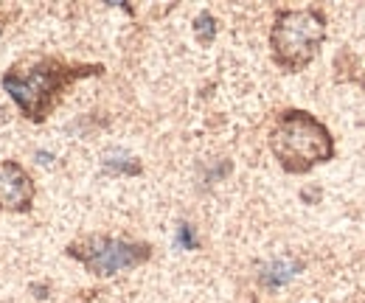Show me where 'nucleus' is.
<instances>
[{
  "label": "nucleus",
  "instance_id": "nucleus-1",
  "mask_svg": "<svg viewBox=\"0 0 365 303\" xmlns=\"http://www.w3.org/2000/svg\"><path fill=\"white\" fill-rule=\"evenodd\" d=\"M104 65L96 62H65L56 56H43L34 62H20L3 73V90L11 96V101L20 107V113L43 124L48 115L62 104L65 93L76 82L101 76Z\"/></svg>",
  "mask_w": 365,
  "mask_h": 303
},
{
  "label": "nucleus",
  "instance_id": "nucleus-2",
  "mask_svg": "<svg viewBox=\"0 0 365 303\" xmlns=\"http://www.w3.org/2000/svg\"><path fill=\"white\" fill-rule=\"evenodd\" d=\"M267 143L278 166L295 177L309 174L312 169L334 160V152H337L331 130L318 115L298 107H287L275 115Z\"/></svg>",
  "mask_w": 365,
  "mask_h": 303
},
{
  "label": "nucleus",
  "instance_id": "nucleus-3",
  "mask_svg": "<svg viewBox=\"0 0 365 303\" xmlns=\"http://www.w3.org/2000/svg\"><path fill=\"white\" fill-rule=\"evenodd\" d=\"M329 20L318 6L278 9L270 26V56L284 73H301L318 59Z\"/></svg>",
  "mask_w": 365,
  "mask_h": 303
},
{
  "label": "nucleus",
  "instance_id": "nucleus-4",
  "mask_svg": "<svg viewBox=\"0 0 365 303\" xmlns=\"http://www.w3.org/2000/svg\"><path fill=\"white\" fill-rule=\"evenodd\" d=\"M68 256L76 259L88 272L98 278H110L127 269H135L152 259V245L133 242V239H118V236H101L88 233L79 236L68 245Z\"/></svg>",
  "mask_w": 365,
  "mask_h": 303
},
{
  "label": "nucleus",
  "instance_id": "nucleus-5",
  "mask_svg": "<svg viewBox=\"0 0 365 303\" xmlns=\"http://www.w3.org/2000/svg\"><path fill=\"white\" fill-rule=\"evenodd\" d=\"M37 185L31 174L17 160H0V211L9 214H29L34 208Z\"/></svg>",
  "mask_w": 365,
  "mask_h": 303
},
{
  "label": "nucleus",
  "instance_id": "nucleus-6",
  "mask_svg": "<svg viewBox=\"0 0 365 303\" xmlns=\"http://www.w3.org/2000/svg\"><path fill=\"white\" fill-rule=\"evenodd\" d=\"M194 34L202 45H208L214 37H217V20L211 11H202L197 20H194Z\"/></svg>",
  "mask_w": 365,
  "mask_h": 303
},
{
  "label": "nucleus",
  "instance_id": "nucleus-7",
  "mask_svg": "<svg viewBox=\"0 0 365 303\" xmlns=\"http://www.w3.org/2000/svg\"><path fill=\"white\" fill-rule=\"evenodd\" d=\"M180 242H182V245H185V247H194V239H191V230H188L185 225H182V227H180Z\"/></svg>",
  "mask_w": 365,
  "mask_h": 303
}]
</instances>
